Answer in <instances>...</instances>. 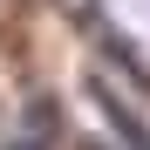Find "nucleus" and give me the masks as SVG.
<instances>
[{"label": "nucleus", "instance_id": "nucleus-1", "mask_svg": "<svg viewBox=\"0 0 150 150\" xmlns=\"http://www.w3.org/2000/svg\"><path fill=\"white\" fill-rule=\"evenodd\" d=\"M96 103H103V116L116 123V137L130 143V150H150V130H143V116H130V109H123V96H116V89H103V82H96Z\"/></svg>", "mask_w": 150, "mask_h": 150}, {"label": "nucleus", "instance_id": "nucleus-2", "mask_svg": "<svg viewBox=\"0 0 150 150\" xmlns=\"http://www.w3.org/2000/svg\"><path fill=\"white\" fill-rule=\"evenodd\" d=\"M48 143H55V103L34 96V103H28V137H14L7 150H48Z\"/></svg>", "mask_w": 150, "mask_h": 150}]
</instances>
